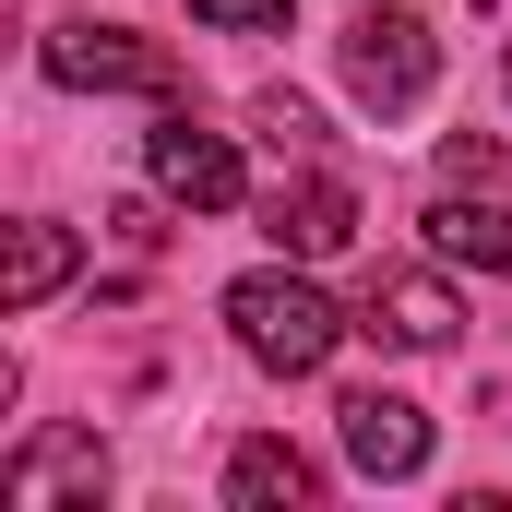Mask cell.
Listing matches in <instances>:
<instances>
[{
  "instance_id": "4",
  "label": "cell",
  "mask_w": 512,
  "mask_h": 512,
  "mask_svg": "<svg viewBox=\"0 0 512 512\" xmlns=\"http://www.w3.org/2000/svg\"><path fill=\"white\" fill-rule=\"evenodd\" d=\"M143 179H155L167 203H191V215H227V203L251 191L239 143H227V131H203L191 108H167V120H155V143H143Z\"/></svg>"
},
{
  "instance_id": "6",
  "label": "cell",
  "mask_w": 512,
  "mask_h": 512,
  "mask_svg": "<svg viewBox=\"0 0 512 512\" xmlns=\"http://www.w3.org/2000/svg\"><path fill=\"white\" fill-rule=\"evenodd\" d=\"M453 322H465V310H453L441 274H370V298H358V334H370V346H405V358H441Z\"/></svg>"
},
{
  "instance_id": "5",
  "label": "cell",
  "mask_w": 512,
  "mask_h": 512,
  "mask_svg": "<svg viewBox=\"0 0 512 512\" xmlns=\"http://www.w3.org/2000/svg\"><path fill=\"white\" fill-rule=\"evenodd\" d=\"M262 239H274V251H298V262L346 251V239H358V191H346L334 167H310V155H298V179H274V191H262Z\"/></svg>"
},
{
  "instance_id": "7",
  "label": "cell",
  "mask_w": 512,
  "mask_h": 512,
  "mask_svg": "<svg viewBox=\"0 0 512 512\" xmlns=\"http://www.w3.org/2000/svg\"><path fill=\"white\" fill-rule=\"evenodd\" d=\"M334 417H346V465H358V477H417V465H429V417H417L405 393L370 382V393H346Z\"/></svg>"
},
{
  "instance_id": "11",
  "label": "cell",
  "mask_w": 512,
  "mask_h": 512,
  "mask_svg": "<svg viewBox=\"0 0 512 512\" xmlns=\"http://www.w3.org/2000/svg\"><path fill=\"white\" fill-rule=\"evenodd\" d=\"M60 274H72V227H48V215H36V227H12V274H0V298H12V310H36Z\"/></svg>"
},
{
  "instance_id": "10",
  "label": "cell",
  "mask_w": 512,
  "mask_h": 512,
  "mask_svg": "<svg viewBox=\"0 0 512 512\" xmlns=\"http://www.w3.org/2000/svg\"><path fill=\"white\" fill-rule=\"evenodd\" d=\"M322 477H310V453L298 441H239L227 453V501H251V512H274V501H310Z\"/></svg>"
},
{
  "instance_id": "3",
  "label": "cell",
  "mask_w": 512,
  "mask_h": 512,
  "mask_svg": "<svg viewBox=\"0 0 512 512\" xmlns=\"http://www.w3.org/2000/svg\"><path fill=\"white\" fill-rule=\"evenodd\" d=\"M48 84H72V96H179V60L155 36H131V24H60Z\"/></svg>"
},
{
  "instance_id": "13",
  "label": "cell",
  "mask_w": 512,
  "mask_h": 512,
  "mask_svg": "<svg viewBox=\"0 0 512 512\" xmlns=\"http://www.w3.org/2000/svg\"><path fill=\"white\" fill-rule=\"evenodd\" d=\"M441 167H453V179H477V191H512V155H501V143H477V131H453V143H441Z\"/></svg>"
},
{
  "instance_id": "15",
  "label": "cell",
  "mask_w": 512,
  "mask_h": 512,
  "mask_svg": "<svg viewBox=\"0 0 512 512\" xmlns=\"http://www.w3.org/2000/svg\"><path fill=\"white\" fill-rule=\"evenodd\" d=\"M501 84H512V60H501Z\"/></svg>"
},
{
  "instance_id": "14",
  "label": "cell",
  "mask_w": 512,
  "mask_h": 512,
  "mask_svg": "<svg viewBox=\"0 0 512 512\" xmlns=\"http://www.w3.org/2000/svg\"><path fill=\"white\" fill-rule=\"evenodd\" d=\"M203 24H227V36H274L286 24V0H191Z\"/></svg>"
},
{
  "instance_id": "2",
  "label": "cell",
  "mask_w": 512,
  "mask_h": 512,
  "mask_svg": "<svg viewBox=\"0 0 512 512\" xmlns=\"http://www.w3.org/2000/svg\"><path fill=\"white\" fill-rule=\"evenodd\" d=\"M429 72H441V48H429L417 12H358V24H346V96H358L370 120H405V108L429 96Z\"/></svg>"
},
{
  "instance_id": "12",
  "label": "cell",
  "mask_w": 512,
  "mask_h": 512,
  "mask_svg": "<svg viewBox=\"0 0 512 512\" xmlns=\"http://www.w3.org/2000/svg\"><path fill=\"white\" fill-rule=\"evenodd\" d=\"M251 120H262V143H274V155H322V120H310L298 96H251Z\"/></svg>"
},
{
  "instance_id": "1",
  "label": "cell",
  "mask_w": 512,
  "mask_h": 512,
  "mask_svg": "<svg viewBox=\"0 0 512 512\" xmlns=\"http://www.w3.org/2000/svg\"><path fill=\"white\" fill-rule=\"evenodd\" d=\"M227 334H239V358H251V370L310 382V370H322V358H334L358 322H346V310H334L310 274H239V286H227Z\"/></svg>"
},
{
  "instance_id": "9",
  "label": "cell",
  "mask_w": 512,
  "mask_h": 512,
  "mask_svg": "<svg viewBox=\"0 0 512 512\" xmlns=\"http://www.w3.org/2000/svg\"><path fill=\"white\" fill-rule=\"evenodd\" d=\"M417 227H429L441 262H489V274H512V203H429Z\"/></svg>"
},
{
  "instance_id": "8",
  "label": "cell",
  "mask_w": 512,
  "mask_h": 512,
  "mask_svg": "<svg viewBox=\"0 0 512 512\" xmlns=\"http://www.w3.org/2000/svg\"><path fill=\"white\" fill-rule=\"evenodd\" d=\"M0 501H12V512H48V501H108V453H96V441H72V429H60V441H24V453L0 465Z\"/></svg>"
}]
</instances>
